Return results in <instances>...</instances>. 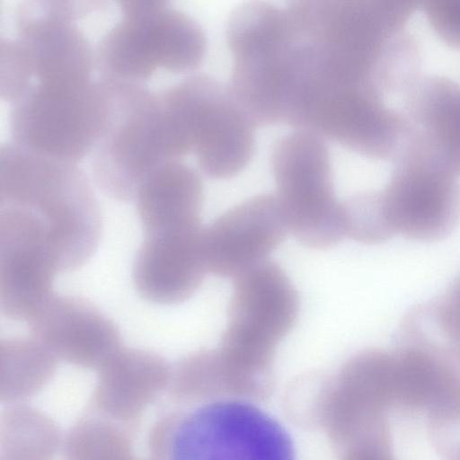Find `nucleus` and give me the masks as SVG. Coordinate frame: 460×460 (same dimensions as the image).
<instances>
[{"instance_id": "obj_1", "label": "nucleus", "mask_w": 460, "mask_h": 460, "mask_svg": "<svg viewBox=\"0 0 460 460\" xmlns=\"http://www.w3.org/2000/svg\"><path fill=\"white\" fill-rule=\"evenodd\" d=\"M0 207L25 208L42 220L61 271L81 268L97 250L101 208L77 164L2 144Z\"/></svg>"}, {"instance_id": "obj_2", "label": "nucleus", "mask_w": 460, "mask_h": 460, "mask_svg": "<svg viewBox=\"0 0 460 460\" xmlns=\"http://www.w3.org/2000/svg\"><path fill=\"white\" fill-rule=\"evenodd\" d=\"M97 2L26 0L13 8V37L0 40V96L8 102L31 85L78 86L92 81L94 49L75 23Z\"/></svg>"}, {"instance_id": "obj_3", "label": "nucleus", "mask_w": 460, "mask_h": 460, "mask_svg": "<svg viewBox=\"0 0 460 460\" xmlns=\"http://www.w3.org/2000/svg\"><path fill=\"white\" fill-rule=\"evenodd\" d=\"M102 78L109 110L90 153L91 174L105 195L131 201L153 170L186 155L160 93L145 84Z\"/></svg>"}, {"instance_id": "obj_4", "label": "nucleus", "mask_w": 460, "mask_h": 460, "mask_svg": "<svg viewBox=\"0 0 460 460\" xmlns=\"http://www.w3.org/2000/svg\"><path fill=\"white\" fill-rule=\"evenodd\" d=\"M118 3L120 18L94 49L100 77L144 84L160 67L184 73L202 64L206 34L192 16L164 0Z\"/></svg>"}, {"instance_id": "obj_5", "label": "nucleus", "mask_w": 460, "mask_h": 460, "mask_svg": "<svg viewBox=\"0 0 460 460\" xmlns=\"http://www.w3.org/2000/svg\"><path fill=\"white\" fill-rule=\"evenodd\" d=\"M159 93L187 155L204 174L227 179L249 164L257 125L229 84L198 74Z\"/></svg>"}, {"instance_id": "obj_6", "label": "nucleus", "mask_w": 460, "mask_h": 460, "mask_svg": "<svg viewBox=\"0 0 460 460\" xmlns=\"http://www.w3.org/2000/svg\"><path fill=\"white\" fill-rule=\"evenodd\" d=\"M194 403L167 420L164 460H296L287 429L252 401Z\"/></svg>"}, {"instance_id": "obj_7", "label": "nucleus", "mask_w": 460, "mask_h": 460, "mask_svg": "<svg viewBox=\"0 0 460 460\" xmlns=\"http://www.w3.org/2000/svg\"><path fill=\"white\" fill-rule=\"evenodd\" d=\"M278 198L291 233L303 245L327 249L346 237L342 203L335 197L332 164L323 137L295 129L270 153Z\"/></svg>"}, {"instance_id": "obj_8", "label": "nucleus", "mask_w": 460, "mask_h": 460, "mask_svg": "<svg viewBox=\"0 0 460 460\" xmlns=\"http://www.w3.org/2000/svg\"><path fill=\"white\" fill-rule=\"evenodd\" d=\"M108 109L107 89L101 77L78 86L32 84L10 103L12 142L77 164L100 139Z\"/></svg>"}, {"instance_id": "obj_9", "label": "nucleus", "mask_w": 460, "mask_h": 460, "mask_svg": "<svg viewBox=\"0 0 460 460\" xmlns=\"http://www.w3.org/2000/svg\"><path fill=\"white\" fill-rule=\"evenodd\" d=\"M297 292L285 270L266 261L234 279L218 350L239 367L272 375L276 348L293 329Z\"/></svg>"}, {"instance_id": "obj_10", "label": "nucleus", "mask_w": 460, "mask_h": 460, "mask_svg": "<svg viewBox=\"0 0 460 460\" xmlns=\"http://www.w3.org/2000/svg\"><path fill=\"white\" fill-rule=\"evenodd\" d=\"M226 40L232 53L230 87L256 125L282 122V80L288 41L285 7L246 2L231 13Z\"/></svg>"}, {"instance_id": "obj_11", "label": "nucleus", "mask_w": 460, "mask_h": 460, "mask_svg": "<svg viewBox=\"0 0 460 460\" xmlns=\"http://www.w3.org/2000/svg\"><path fill=\"white\" fill-rule=\"evenodd\" d=\"M397 385L395 351H358L329 378L320 428L341 448L360 435L386 426V412L396 402Z\"/></svg>"}, {"instance_id": "obj_12", "label": "nucleus", "mask_w": 460, "mask_h": 460, "mask_svg": "<svg viewBox=\"0 0 460 460\" xmlns=\"http://www.w3.org/2000/svg\"><path fill=\"white\" fill-rule=\"evenodd\" d=\"M394 161L389 181L378 192L394 234L421 241L446 237L460 218L456 176L404 151Z\"/></svg>"}, {"instance_id": "obj_13", "label": "nucleus", "mask_w": 460, "mask_h": 460, "mask_svg": "<svg viewBox=\"0 0 460 460\" xmlns=\"http://www.w3.org/2000/svg\"><path fill=\"white\" fill-rule=\"evenodd\" d=\"M59 270L46 226L31 211L0 207V308L28 320L52 295Z\"/></svg>"}, {"instance_id": "obj_14", "label": "nucleus", "mask_w": 460, "mask_h": 460, "mask_svg": "<svg viewBox=\"0 0 460 460\" xmlns=\"http://www.w3.org/2000/svg\"><path fill=\"white\" fill-rule=\"evenodd\" d=\"M288 233L286 217L276 195L250 198L220 215L202 231L207 271L234 279L268 261Z\"/></svg>"}, {"instance_id": "obj_15", "label": "nucleus", "mask_w": 460, "mask_h": 460, "mask_svg": "<svg viewBox=\"0 0 460 460\" xmlns=\"http://www.w3.org/2000/svg\"><path fill=\"white\" fill-rule=\"evenodd\" d=\"M27 321L32 338L72 364L103 365L121 348L114 322L80 296L52 294Z\"/></svg>"}, {"instance_id": "obj_16", "label": "nucleus", "mask_w": 460, "mask_h": 460, "mask_svg": "<svg viewBox=\"0 0 460 460\" xmlns=\"http://www.w3.org/2000/svg\"><path fill=\"white\" fill-rule=\"evenodd\" d=\"M202 231L144 234L132 265L133 284L143 299L175 305L199 289L208 272L202 254Z\"/></svg>"}, {"instance_id": "obj_17", "label": "nucleus", "mask_w": 460, "mask_h": 460, "mask_svg": "<svg viewBox=\"0 0 460 460\" xmlns=\"http://www.w3.org/2000/svg\"><path fill=\"white\" fill-rule=\"evenodd\" d=\"M411 130L404 148L452 173L460 174V84L419 76L404 92Z\"/></svg>"}, {"instance_id": "obj_18", "label": "nucleus", "mask_w": 460, "mask_h": 460, "mask_svg": "<svg viewBox=\"0 0 460 460\" xmlns=\"http://www.w3.org/2000/svg\"><path fill=\"white\" fill-rule=\"evenodd\" d=\"M134 200L144 234L200 228L203 181L182 160L168 161L153 170L138 187Z\"/></svg>"}, {"instance_id": "obj_19", "label": "nucleus", "mask_w": 460, "mask_h": 460, "mask_svg": "<svg viewBox=\"0 0 460 460\" xmlns=\"http://www.w3.org/2000/svg\"><path fill=\"white\" fill-rule=\"evenodd\" d=\"M341 203L347 237L372 244L394 234L384 214L378 192L357 193Z\"/></svg>"}, {"instance_id": "obj_20", "label": "nucleus", "mask_w": 460, "mask_h": 460, "mask_svg": "<svg viewBox=\"0 0 460 460\" xmlns=\"http://www.w3.org/2000/svg\"><path fill=\"white\" fill-rule=\"evenodd\" d=\"M422 306L433 325L445 337L460 344V277L441 299Z\"/></svg>"}, {"instance_id": "obj_21", "label": "nucleus", "mask_w": 460, "mask_h": 460, "mask_svg": "<svg viewBox=\"0 0 460 460\" xmlns=\"http://www.w3.org/2000/svg\"><path fill=\"white\" fill-rule=\"evenodd\" d=\"M423 10L438 35L460 49V0H429L423 3Z\"/></svg>"}, {"instance_id": "obj_22", "label": "nucleus", "mask_w": 460, "mask_h": 460, "mask_svg": "<svg viewBox=\"0 0 460 460\" xmlns=\"http://www.w3.org/2000/svg\"><path fill=\"white\" fill-rule=\"evenodd\" d=\"M340 460H396L388 426L364 433L345 445Z\"/></svg>"}]
</instances>
